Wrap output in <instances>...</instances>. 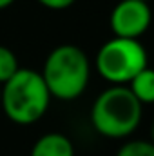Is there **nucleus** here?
<instances>
[{"instance_id": "nucleus-11", "label": "nucleus", "mask_w": 154, "mask_h": 156, "mask_svg": "<svg viewBox=\"0 0 154 156\" xmlns=\"http://www.w3.org/2000/svg\"><path fill=\"white\" fill-rule=\"evenodd\" d=\"M13 2H15V0H0V9H5V7H9Z\"/></svg>"}, {"instance_id": "nucleus-13", "label": "nucleus", "mask_w": 154, "mask_h": 156, "mask_svg": "<svg viewBox=\"0 0 154 156\" xmlns=\"http://www.w3.org/2000/svg\"><path fill=\"white\" fill-rule=\"evenodd\" d=\"M0 94H2V87H0Z\"/></svg>"}, {"instance_id": "nucleus-12", "label": "nucleus", "mask_w": 154, "mask_h": 156, "mask_svg": "<svg viewBox=\"0 0 154 156\" xmlns=\"http://www.w3.org/2000/svg\"><path fill=\"white\" fill-rule=\"evenodd\" d=\"M151 138H152L151 142H152V144H154V122H152V127H151Z\"/></svg>"}, {"instance_id": "nucleus-10", "label": "nucleus", "mask_w": 154, "mask_h": 156, "mask_svg": "<svg viewBox=\"0 0 154 156\" xmlns=\"http://www.w3.org/2000/svg\"><path fill=\"white\" fill-rule=\"evenodd\" d=\"M38 4H42L44 7L47 9H53V11H62V9H67L71 7L76 0H37Z\"/></svg>"}, {"instance_id": "nucleus-8", "label": "nucleus", "mask_w": 154, "mask_h": 156, "mask_svg": "<svg viewBox=\"0 0 154 156\" xmlns=\"http://www.w3.org/2000/svg\"><path fill=\"white\" fill-rule=\"evenodd\" d=\"M18 69H20V66H18L16 55L9 47L0 45V87L7 80H11V78L15 76Z\"/></svg>"}, {"instance_id": "nucleus-7", "label": "nucleus", "mask_w": 154, "mask_h": 156, "mask_svg": "<svg viewBox=\"0 0 154 156\" xmlns=\"http://www.w3.org/2000/svg\"><path fill=\"white\" fill-rule=\"evenodd\" d=\"M127 87L142 105L154 104V69L145 67L127 83Z\"/></svg>"}, {"instance_id": "nucleus-6", "label": "nucleus", "mask_w": 154, "mask_h": 156, "mask_svg": "<svg viewBox=\"0 0 154 156\" xmlns=\"http://www.w3.org/2000/svg\"><path fill=\"white\" fill-rule=\"evenodd\" d=\"M31 156H75V145L62 133H47L35 142Z\"/></svg>"}, {"instance_id": "nucleus-2", "label": "nucleus", "mask_w": 154, "mask_h": 156, "mask_svg": "<svg viewBox=\"0 0 154 156\" xmlns=\"http://www.w3.org/2000/svg\"><path fill=\"white\" fill-rule=\"evenodd\" d=\"M51 98L42 73L20 67L15 76L2 85L0 105L13 123L31 125L47 113Z\"/></svg>"}, {"instance_id": "nucleus-1", "label": "nucleus", "mask_w": 154, "mask_h": 156, "mask_svg": "<svg viewBox=\"0 0 154 156\" xmlns=\"http://www.w3.org/2000/svg\"><path fill=\"white\" fill-rule=\"evenodd\" d=\"M142 111L143 105L127 85H111L93 102L91 123L98 134L111 140H121L138 129Z\"/></svg>"}, {"instance_id": "nucleus-4", "label": "nucleus", "mask_w": 154, "mask_h": 156, "mask_svg": "<svg viewBox=\"0 0 154 156\" xmlns=\"http://www.w3.org/2000/svg\"><path fill=\"white\" fill-rule=\"evenodd\" d=\"M149 62L147 49L140 40L118 38L107 40L96 53L94 67L98 75L113 85H127Z\"/></svg>"}, {"instance_id": "nucleus-9", "label": "nucleus", "mask_w": 154, "mask_h": 156, "mask_svg": "<svg viewBox=\"0 0 154 156\" xmlns=\"http://www.w3.org/2000/svg\"><path fill=\"white\" fill-rule=\"evenodd\" d=\"M116 156H154V144L147 140H131L118 149Z\"/></svg>"}, {"instance_id": "nucleus-3", "label": "nucleus", "mask_w": 154, "mask_h": 156, "mask_svg": "<svg viewBox=\"0 0 154 156\" xmlns=\"http://www.w3.org/2000/svg\"><path fill=\"white\" fill-rule=\"evenodd\" d=\"M42 78L53 98L64 102L76 100L83 94L91 78L89 58L76 45L62 44L47 55Z\"/></svg>"}, {"instance_id": "nucleus-14", "label": "nucleus", "mask_w": 154, "mask_h": 156, "mask_svg": "<svg viewBox=\"0 0 154 156\" xmlns=\"http://www.w3.org/2000/svg\"><path fill=\"white\" fill-rule=\"evenodd\" d=\"M143 2H147V0H143Z\"/></svg>"}, {"instance_id": "nucleus-5", "label": "nucleus", "mask_w": 154, "mask_h": 156, "mask_svg": "<svg viewBox=\"0 0 154 156\" xmlns=\"http://www.w3.org/2000/svg\"><path fill=\"white\" fill-rule=\"evenodd\" d=\"M152 22V11L143 0H120L113 7L109 26L118 38L138 40Z\"/></svg>"}]
</instances>
